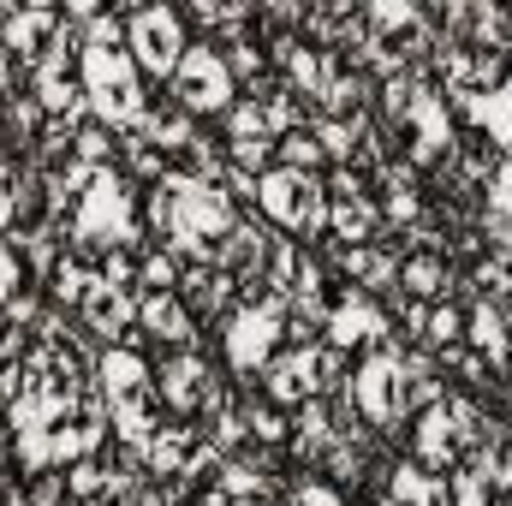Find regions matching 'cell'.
Segmentation results:
<instances>
[{"label": "cell", "mask_w": 512, "mask_h": 506, "mask_svg": "<svg viewBox=\"0 0 512 506\" xmlns=\"http://www.w3.org/2000/svg\"><path fill=\"white\" fill-rule=\"evenodd\" d=\"M268 245H274V233L262 227V215H256V209H245V215H239V227L215 245V268H221V274H233V280H256V274H262V262H268Z\"/></svg>", "instance_id": "14"}, {"label": "cell", "mask_w": 512, "mask_h": 506, "mask_svg": "<svg viewBox=\"0 0 512 506\" xmlns=\"http://www.w3.org/2000/svg\"><path fill=\"white\" fill-rule=\"evenodd\" d=\"M90 286H96V262H84V256H60L54 262V274H48V286H42V298L54 304V310H66V316H78V304L90 298Z\"/></svg>", "instance_id": "21"}, {"label": "cell", "mask_w": 512, "mask_h": 506, "mask_svg": "<svg viewBox=\"0 0 512 506\" xmlns=\"http://www.w3.org/2000/svg\"><path fill=\"white\" fill-rule=\"evenodd\" d=\"M477 131H483L501 155H512V66H507V78H501V90H489V96H483Z\"/></svg>", "instance_id": "24"}, {"label": "cell", "mask_w": 512, "mask_h": 506, "mask_svg": "<svg viewBox=\"0 0 512 506\" xmlns=\"http://www.w3.org/2000/svg\"><path fill=\"white\" fill-rule=\"evenodd\" d=\"M256 215L268 233L280 239H298V245H322L328 239V191L322 179L310 173H286V167H268L256 179Z\"/></svg>", "instance_id": "2"}, {"label": "cell", "mask_w": 512, "mask_h": 506, "mask_svg": "<svg viewBox=\"0 0 512 506\" xmlns=\"http://www.w3.org/2000/svg\"><path fill=\"white\" fill-rule=\"evenodd\" d=\"M78 84H84V102H90V120L108 131H137L143 108H149V78L137 72V60L120 48H84L78 60Z\"/></svg>", "instance_id": "1"}, {"label": "cell", "mask_w": 512, "mask_h": 506, "mask_svg": "<svg viewBox=\"0 0 512 506\" xmlns=\"http://www.w3.org/2000/svg\"><path fill=\"white\" fill-rule=\"evenodd\" d=\"M78 328L102 346H120L137 334V292H120V286H90V298L78 304Z\"/></svg>", "instance_id": "11"}, {"label": "cell", "mask_w": 512, "mask_h": 506, "mask_svg": "<svg viewBox=\"0 0 512 506\" xmlns=\"http://www.w3.org/2000/svg\"><path fill=\"white\" fill-rule=\"evenodd\" d=\"M12 227H18V203H12V185L0 179V239H12Z\"/></svg>", "instance_id": "30"}, {"label": "cell", "mask_w": 512, "mask_h": 506, "mask_svg": "<svg viewBox=\"0 0 512 506\" xmlns=\"http://www.w3.org/2000/svg\"><path fill=\"white\" fill-rule=\"evenodd\" d=\"M239 417H245V447H268V453H286V441H292V411L286 405H274L256 381H239Z\"/></svg>", "instance_id": "16"}, {"label": "cell", "mask_w": 512, "mask_h": 506, "mask_svg": "<svg viewBox=\"0 0 512 506\" xmlns=\"http://www.w3.org/2000/svg\"><path fill=\"white\" fill-rule=\"evenodd\" d=\"M274 167H286V173H310V179H322L328 173V155H322V143L304 131H286V137H274Z\"/></svg>", "instance_id": "22"}, {"label": "cell", "mask_w": 512, "mask_h": 506, "mask_svg": "<svg viewBox=\"0 0 512 506\" xmlns=\"http://www.w3.org/2000/svg\"><path fill=\"white\" fill-rule=\"evenodd\" d=\"M137 131H143V137H149L155 149L179 155V149H185V143H191V137H197L203 126H197V120H191V114H185V108H179L173 96H149V108H143Z\"/></svg>", "instance_id": "20"}, {"label": "cell", "mask_w": 512, "mask_h": 506, "mask_svg": "<svg viewBox=\"0 0 512 506\" xmlns=\"http://www.w3.org/2000/svg\"><path fill=\"white\" fill-rule=\"evenodd\" d=\"M60 483H66V501L72 506H90V501L108 495V465L102 459H78V465L60 471Z\"/></svg>", "instance_id": "28"}, {"label": "cell", "mask_w": 512, "mask_h": 506, "mask_svg": "<svg viewBox=\"0 0 512 506\" xmlns=\"http://www.w3.org/2000/svg\"><path fill=\"white\" fill-rule=\"evenodd\" d=\"M328 346H340L346 358H364V352H382L393 346V322H387L382 298L358 292V286H340L334 310H328V328H322Z\"/></svg>", "instance_id": "8"}, {"label": "cell", "mask_w": 512, "mask_h": 506, "mask_svg": "<svg viewBox=\"0 0 512 506\" xmlns=\"http://www.w3.org/2000/svg\"><path fill=\"white\" fill-rule=\"evenodd\" d=\"M453 280H459V268H453L447 256H435V251H411L405 262H399V292H405V298H417V304L447 298V292H453Z\"/></svg>", "instance_id": "19"}, {"label": "cell", "mask_w": 512, "mask_h": 506, "mask_svg": "<svg viewBox=\"0 0 512 506\" xmlns=\"http://www.w3.org/2000/svg\"><path fill=\"white\" fill-rule=\"evenodd\" d=\"M346 399L358 405V417H364L370 429L405 441V423H411V370H405V352H399V346L364 352V358L352 364Z\"/></svg>", "instance_id": "3"}, {"label": "cell", "mask_w": 512, "mask_h": 506, "mask_svg": "<svg viewBox=\"0 0 512 506\" xmlns=\"http://www.w3.org/2000/svg\"><path fill=\"white\" fill-rule=\"evenodd\" d=\"M96 387H102L108 411L126 405V399H143V393L155 387V358L137 352V346H102V358H96Z\"/></svg>", "instance_id": "13"}, {"label": "cell", "mask_w": 512, "mask_h": 506, "mask_svg": "<svg viewBox=\"0 0 512 506\" xmlns=\"http://www.w3.org/2000/svg\"><path fill=\"white\" fill-rule=\"evenodd\" d=\"M286 346V298H262V304H233V316L221 322L215 334V352H221V370L233 381H256L274 352Z\"/></svg>", "instance_id": "4"}, {"label": "cell", "mask_w": 512, "mask_h": 506, "mask_svg": "<svg viewBox=\"0 0 512 506\" xmlns=\"http://www.w3.org/2000/svg\"><path fill=\"white\" fill-rule=\"evenodd\" d=\"M179 179V173H173ZM239 203L221 191V185H191V179H179V203H173V233H167V245L185 256V262H215V245L239 227Z\"/></svg>", "instance_id": "5"}, {"label": "cell", "mask_w": 512, "mask_h": 506, "mask_svg": "<svg viewBox=\"0 0 512 506\" xmlns=\"http://www.w3.org/2000/svg\"><path fill=\"white\" fill-rule=\"evenodd\" d=\"M161 423H167V411H161V399H155V387L143 393V399H126V405H114L108 411V441H120V447H149L155 435H161Z\"/></svg>", "instance_id": "18"}, {"label": "cell", "mask_w": 512, "mask_h": 506, "mask_svg": "<svg viewBox=\"0 0 512 506\" xmlns=\"http://www.w3.org/2000/svg\"><path fill=\"white\" fill-rule=\"evenodd\" d=\"M280 506H352V495L334 489V483L316 477V471H292V477H286V501Z\"/></svg>", "instance_id": "26"}, {"label": "cell", "mask_w": 512, "mask_h": 506, "mask_svg": "<svg viewBox=\"0 0 512 506\" xmlns=\"http://www.w3.org/2000/svg\"><path fill=\"white\" fill-rule=\"evenodd\" d=\"M179 274H185V256L173 251V245H143L137 292H179Z\"/></svg>", "instance_id": "25"}, {"label": "cell", "mask_w": 512, "mask_h": 506, "mask_svg": "<svg viewBox=\"0 0 512 506\" xmlns=\"http://www.w3.org/2000/svg\"><path fill=\"white\" fill-rule=\"evenodd\" d=\"M54 36H60V6H12V18H6V30H0V48H6L24 72H36L42 54L54 48Z\"/></svg>", "instance_id": "12"}, {"label": "cell", "mask_w": 512, "mask_h": 506, "mask_svg": "<svg viewBox=\"0 0 512 506\" xmlns=\"http://www.w3.org/2000/svg\"><path fill=\"white\" fill-rule=\"evenodd\" d=\"M203 453H209L203 429H197V423H185V417H167V423H161V435H155V441L143 447L149 483H161V477H191Z\"/></svg>", "instance_id": "10"}, {"label": "cell", "mask_w": 512, "mask_h": 506, "mask_svg": "<svg viewBox=\"0 0 512 506\" xmlns=\"http://www.w3.org/2000/svg\"><path fill=\"white\" fill-rule=\"evenodd\" d=\"M483 215L512 227V155L495 161V173H489V185H483Z\"/></svg>", "instance_id": "29"}, {"label": "cell", "mask_w": 512, "mask_h": 506, "mask_svg": "<svg viewBox=\"0 0 512 506\" xmlns=\"http://www.w3.org/2000/svg\"><path fill=\"white\" fill-rule=\"evenodd\" d=\"M447 346H465V304L459 298H435L429 322H423V352H447Z\"/></svg>", "instance_id": "23"}, {"label": "cell", "mask_w": 512, "mask_h": 506, "mask_svg": "<svg viewBox=\"0 0 512 506\" xmlns=\"http://www.w3.org/2000/svg\"><path fill=\"white\" fill-rule=\"evenodd\" d=\"M185 48H191V30H185L179 6H137V12H126V54L137 60V72L149 84L167 90V78L179 72Z\"/></svg>", "instance_id": "7"}, {"label": "cell", "mask_w": 512, "mask_h": 506, "mask_svg": "<svg viewBox=\"0 0 512 506\" xmlns=\"http://www.w3.org/2000/svg\"><path fill=\"white\" fill-rule=\"evenodd\" d=\"M0 435H6V399H0Z\"/></svg>", "instance_id": "32"}, {"label": "cell", "mask_w": 512, "mask_h": 506, "mask_svg": "<svg viewBox=\"0 0 512 506\" xmlns=\"http://www.w3.org/2000/svg\"><path fill=\"white\" fill-rule=\"evenodd\" d=\"M340 441V429H334V405L328 399H310V405H298L292 411V441H286V459H298V471H316L322 465V453Z\"/></svg>", "instance_id": "17"}, {"label": "cell", "mask_w": 512, "mask_h": 506, "mask_svg": "<svg viewBox=\"0 0 512 506\" xmlns=\"http://www.w3.org/2000/svg\"><path fill=\"white\" fill-rule=\"evenodd\" d=\"M66 506H72V501H66Z\"/></svg>", "instance_id": "33"}, {"label": "cell", "mask_w": 512, "mask_h": 506, "mask_svg": "<svg viewBox=\"0 0 512 506\" xmlns=\"http://www.w3.org/2000/svg\"><path fill=\"white\" fill-rule=\"evenodd\" d=\"M256 387L274 399V405H286V411H298V405H310L316 399V376H310V352L304 346H280L274 352V364L256 376Z\"/></svg>", "instance_id": "15"}, {"label": "cell", "mask_w": 512, "mask_h": 506, "mask_svg": "<svg viewBox=\"0 0 512 506\" xmlns=\"http://www.w3.org/2000/svg\"><path fill=\"white\" fill-rule=\"evenodd\" d=\"M233 506H280V501H233Z\"/></svg>", "instance_id": "31"}, {"label": "cell", "mask_w": 512, "mask_h": 506, "mask_svg": "<svg viewBox=\"0 0 512 506\" xmlns=\"http://www.w3.org/2000/svg\"><path fill=\"white\" fill-rule=\"evenodd\" d=\"M137 274H143V245H114V251L96 256V280H102V286L137 292Z\"/></svg>", "instance_id": "27"}, {"label": "cell", "mask_w": 512, "mask_h": 506, "mask_svg": "<svg viewBox=\"0 0 512 506\" xmlns=\"http://www.w3.org/2000/svg\"><path fill=\"white\" fill-rule=\"evenodd\" d=\"M179 304L197 316V328H221L227 316H233V304H239V280L233 274H221L215 262H185V274H179Z\"/></svg>", "instance_id": "9"}, {"label": "cell", "mask_w": 512, "mask_h": 506, "mask_svg": "<svg viewBox=\"0 0 512 506\" xmlns=\"http://www.w3.org/2000/svg\"><path fill=\"white\" fill-rule=\"evenodd\" d=\"M167 96L203 126H215L233 102H239V84H233V72H227V54L215 48V42H191L185 48V60H179V72L167 78Z\"/></svg>", "instance_id": "6"}]
</instances>
